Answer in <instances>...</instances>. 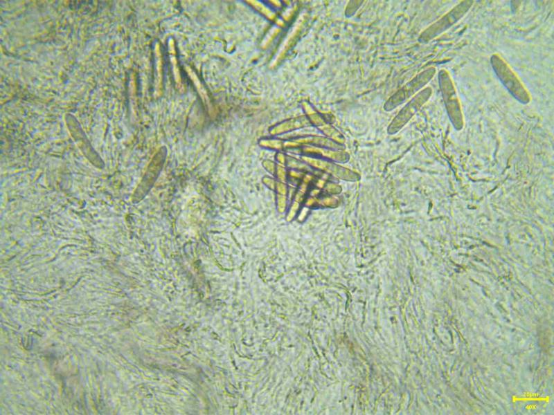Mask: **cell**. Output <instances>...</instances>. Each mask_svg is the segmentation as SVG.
<instances>
[{
	"instance_id": "4",
	"label": "cell",
	"mask_w": 554,
	"mask_h": 415,
	"mask_svg": "<svg viewBox=\"0 0 554 415\" xmlns=\"http://www.w3.org/2000/svg\"><path fill=\"white\" fill-rule=\"evenodd\" d=\"M436 73V69L431 66L417 75L392 97L391 109L400 104L424 87L434 77Z\"/></svg>"
},
{
	"instance_id": "3",
	"label": "cell",
	"mask_w": 554,
	"mask_h": 415,
	"mask_svg": "<svg viewBox=\"0 0 554 415\" xmlns=\"http://www.w3.org/2000/svg\"><path fill=\"white\" fill-rule=\"evenodd\" d=\"M474 1H463L439 19L425 29L420 35L419 41L428 43L461 20L470 10Z\"/></svg>"
},
{
	"instance_id": "1",
	"label": "cell",
	"mask_w": 554,
	"mask_h": 415,
	"mask_svg": "<svg viewBox=\"0 0 554 415\" xmlns=\"http://www.w3.org/2000/svg\"><path fill=\"white\" fill-rule=\"evenodd\" d=\"M490 61L496 76L508 92L519 103L528 104L530 95L508 64L497 53L491 55Z\"/></svg>"
},
{
	"instance_id": "2",
	"label": "cell",
	"mask_w": 554,
	"mask_h": 415,
	"mask_svg": "<svg viewBox=\"0 0 554 415\" xmlns=\"http://www.w3.org/2000/svg\"><path fill=\"white\" fill-rule=\"evenodd\" d=\"M438 83L449 119L456 130H461L464 124L463 111L453 81L446 70L438 72Z\"/></svg>"
},
{
	"instance_id": "5",
	"label": "cell",
	"mask_w": 554,
	"mask_h": 415,
	"mask_svg": "<svg viewBox=\"0 0 554 415\" xmlns=\"http://www.w3.org/2000/svg\"><path fill=\"white\" fill-rule=\"evenodd\" d=\"M432 94L431 87H426L413 97L395 118V123L399 127L403 126L412 116L429 100Z\"/></svg>"
}]
</instances>
